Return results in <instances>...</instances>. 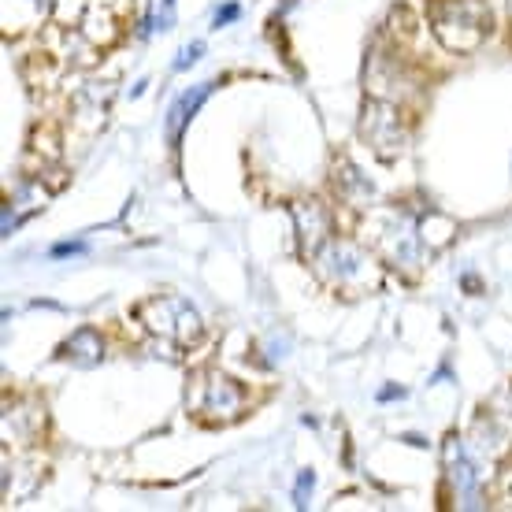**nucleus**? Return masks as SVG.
<instances>
[{
	"mask_svg": "<svg viewBox=\"0 0 512 512\" xmlns=\"http://www.w3.org/2000/svg\"><path fill=\"white\" fill-rule=\"evenodd\" d=\"M427 19L449 52H475L490 34V12L483 0H431Z\"/></svg>",
	"mask_w": 512,
	"mask_h": 512,
	"instance_id": "1",
	"label": "nucleus"
},
{
	"mask_svg": "<svg viewBox=\"0 0 512 512\" xmlns=\"http://www.w3.org/2000/svg\"><path fill=\"white\" fill-rule=\"evenodd\" d=\"M138 320L145 323V331L149 334H160L167 342H175V346H193V342H201V334H205V323H201V312L186 301V297H149V301H141L138 305Z\"/></svg>",
	"mask_w": 512,
	"mask_h": 512,
	"instance_id": "2",
	"label": "nucleus"
},
{
	"mask_svg": "<svg viewBox=\"0 0 512 512\" xmlns=\"http://www.w3.org/2000/svg\"><path fill=\"white\" fill-rule=\"evenodd\" d=\"M316 264H320V275L338 290H360L364 282L372 286V275H368V256L360 253L353 242H327L316 253Z\"/></svg>",
	"mask_w": 512,
	"mask_h": 512,
	"instance_id": "3",
	"label": "nucleus"
},
{
	"mask_svg": "<svg viewBox=\"0 0 512 512\" xmlns=\"http://www.w3.org/2000/svg\"><path fill=\"white\" fill-rule=\"evenodd\" d=\"M401 112L394 104L372 101L364 108V123H360V134L372 141V149L383 160H394V156L405 153V127H401Z\"/></svg>",
	"mask_w": 512,
	"mask_h": 512,
	"instance_id": "4",
	"label": "nucleus"
},
{
	"mask_svg": "<svg viewBox=\"0 0 512 512\" xmlns=\"http://www.w3.org/2000/svg\"><path fill=\"white\" fill-rule=\"evenodd\" d=\"M245 409V390L234 383L231 375L212 372L201 386V397H197V416L208 423H231L238 420Z\"/></svg>",
	"mask_w": 512,
	"mask_h": 512,
	"instance_id": "5",
	"label": "nucleus"
},
{
	"mask_svg": "<svg viewBox=\"0 0 512 512\" xmlns=\"http://www.w3.org/2000/svg\"><path fill=\"white\" fill-rule=\"evenodd\" d=\"M290 216H294L297 238H301V253L305 256H316L323 245L331 242V212H327L320 201H297V205L290 208Z\"/></svg>",
	"mask_w": 512,
	"mask_h": 512,
	"instance_id": "6",
	"label": "nucleus"
},
{
	"mask_svg": "<svg viewBox=\"0 0 512 512\" xmlns=\"http://www.w3.org/2000/svg\"><path fill=\"white\" fill-rule=\"evenodd\" d=\"M212 86H216V82H197L193 90H186L179 97V101L171 104V112H167V138L175 141V145L182 141V127H186V123H190V119L197 116V108H201V104L208 101Z\"/></svg>",
	"mask_w": 512,
	"mask_h": 512,
	"instance_id": "7",
	"label": "nucleus"
},
{
	"mask_svg": "<svg viewBox=\"0 0 512 512\" xmlns=\"http://www.w3.org/2000/svg\"><path fill=\"white\" fill-rule=\"evenodd\" d=\"M446 468H449V483L457 490V498H461L468 509H475V472L457 438H449V446H446Z\"/></svg>",
	"mask_w": 512,
	"mask_h": 512,
	"instance_id": "8",
	"label": "nucleus"
},
{
	"mask_svg": "<svg viewBox=\"0 0 512 512\" xmlns=\"http://www.w3.org/2000/svg\"><path fill=\"white\" fill-rule=\"evenodd\" d=\"M64 360H71V364H78V368H93L97 360L104 357V342H101V334L93 331V327H78L71 338L64 342Z\"/></svg>",
	"mask_w": 512,
	"mask_h": 512,
	"instance_id": "9",
	"label": "nucleus"
},
{
	"mask_svg": "<svg viewBox=\"0 0 512 512\" xmlns=\"http://www.w3.org/2000/svg\"><path fill=\"white\" fill-rule=\"evenodd\" d=\"M108 0H93L90 12H86V19H82V34L93 41V45H112V41L119 38V19L116 15H108V8H104Z\"/></svg>",
	"mask_w": 512,
	"mask_h": 512,
	"instance_id": "10",
	"label": "nucleus"
},
{
	"mask_svg": "<svg viewBox=\"0 0 512 512\" xmlns=\"http://www.w3.org/2000/svg\"><path fill=\"white\" fill-rule=\"evenodd\" d=\"M201 52H205V45H201V41H193V45H186V49L179 52V60H175V67H179V71L193 67L197 60H201Z\"/></svg>",
	"mask_w": 512,
	"mask_h": 512,
	"instance_id": "11",
	"label": "nucleus"
},
{
	"mask_svg": "<svg viewBox=\"0 0 512 512\" xmlns=\"http://www.w3.org/2000/svg\"><path fill=\"white\" fill-rule=\"evenodd\" d=\"M308 494H312V472H301V479H297V490H294L297 509H305V505H308Z\"/></svg>",
	"mask_w": 512,
	"mask_h": 512,
	"instance_id": "12",
	"label": "nucleus"
},
{
	"mask_svg": "<svg viewBox=\"0 0 512 512\" xmlns=\"http://www.w3.org/2000/svg\"><path fill=\"white\" fill-rule=\"evenodd\" d=\"M238 12H242V8H238V4H227V8H223V12H216V26H227V23H234V19H238Z\"/></svg>",
	"mask_w": 512,
	"mask_h": 512,
	"instance_id": "13",
	"label": "nucleus"
},
{
	"mask_svg": "<svg viewBox=\"0 0 512 512\" xmlns=\"http://www.w3.org/2000/svg\"><path fill=\"white\" fill-rule=\"evenodd\" d=\"M82 249H86L82 242H64V245H56V249H52V256H75V253H82Z\"/></svg>",
	"mask_w": 512,
	"mask_h": 512,
	"instance_id": "14",
	"label": "nucleus"
}]
</instances>
